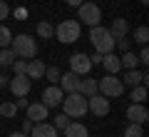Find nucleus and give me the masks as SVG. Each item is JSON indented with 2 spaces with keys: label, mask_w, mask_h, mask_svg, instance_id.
Listing matches in <instances>:
<instances>
[{
  "label": "nucleus",
  "mask_w": 149,
  "mask_h": 137,
  "mask_svg": "<svg viewBox=\"0 0 149 137\" xmlns=\"http://www.w3.org/2000/svg\"><path fill=\"white\" fill-rule=\"evenodd\" d=\"M10 50L15 53V58H22V60H32L37 55V42L32 35H27V32H20V35H15L10 40Z\"/></svg>",
  "instance_id": "f257e3e1"
},
{
  "label": "nucleus",
  "mask_w": 149,
  "mask_h": 137,
  "mask_svg": "<svg viewBox=\"0 0 149 137\" xmlns=\"http://www.w3.org/2000/svg\"><path fill=\"white\" fill-rule=\"evenodd\" d=\"M90 42H92V48H95V53L104 55V53H112L114 50V37H112L109 27H102V25H95L90 30Z\"/></svg>",
  "instance_id": "f03ea898"
},
{
  "label": "nucleus",
  "mask_w": 149,
  "mask_h": 137,
  "mask_svg": "<svg viewBox=\"0 0 149 137\" xmlns=\"http://www.w3.org/2000/svg\"><path fill=\"white\" fill-rule=\"evenodd\" d=\"M62 112L70 117V120H80V117L87 115V97L80 95V92H67L62 97Z\"/></svg>",
  "instance_id": "7ed1b4c3"
},
{
  "label": "nucleus",
  "mask_w": 149,
  "mask_h": 137,
  "mask_svg": "<svg viewBox=\"0 0 149 137\" xmlns=\"http://www.w3.org/2000/svg\"><path fill=\"white\" fill-rule=\"evenodd\" d=\"M82 35V25L80 20H60L57 27H55V37H57L60 42H65V45H70V42H77Z\"/></svg>",
  "instance_id": "20e7f679"
},
{
  "label": "nucleus",
  "mask_w": 149,
  "mask_h": 137,
  "mask_svg": "<svg viewBox=\"0 0 149 137\" xmlns=\"http://www.w3.org/2000/svg\"><path fill=\"white\" fill-rule=\"evenodd\" d=\"M97 92L104 95L107 100H112V97H119L124 92V85L117 75H104L102 80H97Z\"/></svg>",
  "instance_id": "39448f33"
},
{
  "label": "nucleus",
  "mask_w": 149,
  "mask_h": 137,
  "mask_svg": "<svg viewBox=\"0 0 149 137\" xmlns=\"http://www.w3.org/2000/svg\"><path fill=\"white\" fill-rule=\"evenodd\" d=\"M77 20H80V25H100L102 22V10L97 3H82V5H77Z\"/></svg>",
  "instance_id": "423d86ee"
},
{
  "label": "nucleus",
  "mask_w": 149,
  "mask_h": 137,
  "mask_svg": "<svg viewBox=\"0 0 149 137\" xmlns=\"http://www.w3.org/2000/svg\"><path fill=\"white\" fill-rule=\"evenodd\" d=\"M87 112H92L95 117H107L109 115V100L100 92H95L92 97H87Z\"/></svg>",
  "instance_id": "0eeeda50"
},
{
  "label": "nucleus",
  "mask_w": 149,
  "mask_h": 137,
  "mask_svg": "<svg viewBox=\"0 0 149 137\" xmlns=\"http://www.w3.org/2000/svg\"><path fill=\"white\" fill-rule=\"evenodd\" d=\"M8 87H10V92L15 97H27V92H30V87H32V80L27 77L25 72H20V75H15V77H10Z\"/></svg>",
  "instance_id": "6e6552de"
},
{
  "label": "nucleus",
  "mask_w": 149,
  "mask_h": 137,
  "mask_svg": "<svg viewBox=\"0 0 149 137\" xmlns=\"http://www.w3.org/2000/svg\"><path fill=\"white\" fill-rule=\"evenodd\" d=\"M70 70H72L74 75H80V77L90 75V70H92L90 55H85V53H74V55H70Z\"/></svg>",
  "instance_id": "1a4fd4ad"
},
{
  "label": "nucleus",
  "mask_w": 149,
  "mask_h": 137,
  "mask_svg": "<svg viewBox=\"0 0 149 137\" xmlns=\"http://www.w3.org/2000/svg\"><path fill=\"white\" fill-rule=\"evenodd\" d=\"M62 97H65V92H62V87H60V85H50V87L42 90V105L47 107V110L62 105Z\"/></svg>",
  "instance_id": "9d476101"
},
{
  "label": "nucleus",
  "mask_w": 149,
  "mask_h": 137,
  "mask_svg": "<svg viewBox=\"0 0 149 137\" xmlns=\"http://www.w3.org/2000/svg\"><path fill=\"white\" fill-rule=\"evenodd\" d=\"M27 137H60V130L52 125V122H35L32 125V130H30V135Z\"/></svg>",
  "instance_id": "9b49d317"
},
{
  "label": "nucleus",
  "mask_w": 149,
  "mask_h": 137,
  "mask_svg": "<svg viewBox=\"0 0 149 137\" xmlns=\"http://www.w3.org/2000/svg\"><path fill=\"white\" fill-rule=\"evenodd\" d=\"M127 120L129 122H139V125H144V122L149 120V110L144 107V102H132V105L127 107Z\"/></svg>",
  "instance_id": "f8f14e48"
},
{
  "label": "nucleus",
  "mask_w": 149,
  "mask_h": 137,
  "mask_svg": "<svg viewBox=\"0 0 149 137\" xmlns=\"http://www.w3.org/2000/svg\"><path fill=\"white\" fill-rule=\"evenodd\" d=\"M25 112H27V120L35 125V122H42V120H47V107L42 105V102H30V105L25 107Z\"/></svg>",
  "instance_id": "ddd939ff"
},
{
  "label": "nucleus",
  "mask_w": 149,
  "mask_h": 137,
  "mask_svg": "<svg viewBox=\"0 0 149 137\" xmlns=\"http://www.w3.org/2000/svg\"><path fill=\"white\" fill-rule=\"evenodd\" d=\"M80 75H74L72 70H70V72H65V75H60V87H62V92H77V90H80Z\"/></svg>",
  "instance_id": "4468645a"
},
{
  "label": "nucleus",
  "mask_w": 149,
  "mask_h": 137,
  "mask_svg": "<svg viewBox=\"0 0 149 137\" xmlns=\"http://www.w3.org/2000/svg\"><path fill=\"white\" fill-rule=\"evenodd\" d=\"M149 82V75L147 72H139V70H127L122 77L124 87H134V85H147Z\"/></svg>",
  "instance_id": "2eb2a0df"
},
{
  "label": "nucleus",
  "mask_w": 149,
  "mask_h": 137,
  "mask_svg": "<svg viewBox=\"0 0 149 137\" xmlns=\"http://www.w3.org/2000/svg\"><path fill=\"white\" fill-rule=\"evenodd\" d=\"M102 67L107 70V75H117L119 70H122V63H119V55H114V50L112 53H104L102 55Z\"/></svg>",
  "instance_id": "dca6fc26"
},
{
  "label": "nucleus",
  "mask_w": 149,
  "mask_h": 137,
  "mask_svg": "<svg viewBox=\"0 0 149 137\" xmlns=\"http://www.w3.org/2000/svg\"><path fill=\"white\" fill-rule=\"evenodd\" d=\"M45 67H47V65H45L42 60H35V58H32V60H27L25 75H27V77H30V80H40V77H42V75H45Z\"/></svg>",
  "instance_id": "f3484780"
},
{
  "label": "nucleus",
  "mask_w": 149,
  "mask_h": 137,
  "mask_svg": "<svg viewBox=\"0 0 149 137\" xmlns=\"http://www.w3.org/2000/svg\"><path fill=\"white\" fill-rule=\"evenodd\" d=\"M109 32H112V37H114V40H119V37H127V32H129V22L124 20V18H114V22H112Z\"/></svg>",
  "instance_id": "a211bd4d"
},
{
  "label": "nucleus",
  "mask_w": 149,
  "mask_h": 137,
  "mask_svg": "<svg viewBox=\"0 0 149 137\" xmlns=\"http://www.w3.org/2000/svg\"><path fill=\"white\" fill-rule=\"evenodd\" d=\"M77 92H80V95H85V97H92V95L97 92V80L85 75V77L80 80V90H77Z\"/></svg>",
  "instance_id": "6ab92c4d"
},
{
  "label": "nucleus",
  "mask_w": 149,
  "mask_h": 137,
  "mask_svg": "<svg viewBox=\"0 0 149 137\" xmlns=\"http://www.w3.org/2000/svg\"><path fill=\"white\" fill-rule=\"evenodd\" d=\"M65 137H90V132H87L85 125H80V122H70L67 127H65Z\"/></svg>",
  "instance_id": "aec40b11"
},
{
  "label": "nucleus",
  "mask_w": 149,
  "mask_h": 137,
  "mask_svg": "<svg viewBox=\"0 0 149 137\" xmlns=\"http://www.w3.org/2000/svg\"><path fill=\"white\" fill-rule=\"evenodd\" d=\"M35 30H37V37H42V40L55 37V25H52V22H47V20H40Z\"/></svg>",
  "instance_id": "412c9836"
},
{
  "label": "nucleus",
  "mask_w": 149,
  "mask_h": 137,
  "mask_svg": "<svg viewBox=\"0 0 149 137\" xmlns=\"http://www.w3.org/2000/svg\"><path fill=\"white\" fill-rule=\"evenodd\" d=\"M119 63H122L124 70H137L139 67V58L129 50V53H122V58H119Z\"/></svg>",
  "instance_id": "4be33fe9"
},
{
  "label": "nucleus",
  "mask_w": 149,
  "mask_h": 137,
  "mask_svg": "<svg viewBox=\"0 0 149 137\" xmlns=\"http://www.w3.org/2000/svg\"><path fill=\"white\" fill-rule=\"evenodd\" d=\"M124 137H144V125H139V122H129V125L124 127Z\"/></svg>",
  "instance_id": "5701e85b"
},
{
  "label": "nucleus",
  "mask_w": 149,
  "mask_h": 137,
  "mask_svg": "<svg viewBox=\"0 0 149 137\" xmlns=\"http://www.w3.org/2000/svg\"><path fill=\"white\" fill-rule=\"evenodd\" d=\"M132 92H129V97H132L134 102H144L147 100V85H134V87H129Z\"/></svg>",
  "instance_id": "b1692460"
},
{
  "label": "nucleus",
  "mask_w": 149,
  "mask_h": 137,
  "mask_svg": "<svg viewBox=\"0 0 149 137\" xmlns=\"http://www.w3.org/2000/svg\"><path fill=\"white\" fill-rule=\"evenodd\" d=\"M134 42H137V45H147L149 42V27L147 25H139L137 30H134Z\"/></svg>",
  "instance_id": "393cba45"
},
{
  "label": "nucleus",
  "mask_w": 149,
  "mask_h": 137,
  "mask_svg": "<svg viewBox=\"0 0 149 137\" xmlns=\"http://www.w3.org/2000/svg\"><path fill=\"white\" fill-rule=\"evenodd\" d=\"M13 63H15V53L10 48H0V65L3 67H10Z\"/></svg>",
  "instance_id": "a878e982"
},
{
  "label": "nucleus",
  "mask_w": 149,
  "mask_h": 137,
  "mask_svg": "<svg viewBox=\"0 0 149 137\" xmlns=\"http://www.w3.org/2000/svg\"><path fill=\"white\" fill-rule=\"evenodd\" d=\"M60 75H62V72H60V67H57V65H52V67H45V75H42V77H47L50 85H57V82H60Z\"/></svg>",
  "instance_id": "bb28decb"
},
{
  "label": "nucleus",
  "mask_w": 149,
  "mask_h": 137,
  "mask_svg": "<svg viewBox=\"0 0 149 137\" xmlns=\"http://www.w3.org/2000/svg\"><path fill=\"white\" fill-rule=\"evenodd\" d=\"M10 40H13V32L8 25H0V48H10Z\"/></svg>",
  "instance_id": "cd10ccee"
},
{
  "label": "nucleus",
  "mask_w": 149,
  "mask_h": 137,
  "mask_svg": "<svg viewBox=\"0 0 149 137\" xmlns=\"http://www.w3.org/2000/svg\"><path fill=\"white\" fill-rule=\"evenodd\" d=\"M0 115H3V117H15L17 115L15 102H3V105H0Z\"/></svg>",
  "instance_id": "c85d7f7f"
},
{
  "label": "nucleus",
  "mask_w": 149,
  "mask_h": 137,
  "mask_svg": "<svg viewBox=\"0 0 149 137\" xmlns=\"http://www.w3.org/2000/svg\"><path fill=\"white\" fill-rule=\"evenodd\" d=\"M67 125H70V117L65 115V112H60V115H55V127H57V130H65Z\"/></svg>",
  "instance_id": "c756f323"
},
{
  "label": "nucleus",
  "mask_w": 149,
  "mask_h": 137,
  "mask_svg": "<svg viewBox=\"0 0 149 137\" xmlns=\"http://www.w3.org/2000/svg\"><path fill=\"white\" fill-rule=\"evenodd\" d=\"M114 45L119 48V53H129V50H132V42H129L127 37H119V40L114 42Z\"/></svg>",
  "instance_id": "7c9ffc66"
},
{
  "label": "nucleus",
  "mask_w": 149,
  "mask_h": 137,
  "mask_svg": "<svg viewBox=\"0 0 149 137\" xmlns=\"http://www.w3.org/2000/svg\"><path fill=\"white\" fill-rule=\"evenodd\" d=\"M10 67L15 70V75H20V72H25V67H27V60H15V63H13Z\"/></svg>",
  "instance_id": "2f4dec72"
},
{
  "label": "nucleus",
  "mask_w": 149,
  "mask_h": 137,
  "mask_svg": "<svg viewBox=\"0 0 149 137\" xmlns=\"http://www.w3.org/2000/svg\"><path fill=\"white\" fill-rule=\"evenodd\" d=\"M139 65H147L149 63V50H147V45H142V50H139Z\"/></svg>",
  "instance_id": "473e14b6"
},
{
  "label": "nucleus",
  "mask_w": 149,
  "mask_h": 137,
  "mask_svg": "<svg viewBox=\"0 0 149 137\" xmlns=\"http://www.w3.org/2000/svg\"><path fill=\"white\" fill-rule=\"evenodd\" d=\"M8 15H10V5H8L5 0H0V20H5Z\"/></svg>",
  "instance_id": "72a5a7b5"
},
{
  "label": "nucleus",
  "mask_w": 149,
  "mask_h": 137,
  "mask_svg": "<svg viewBox=\"0 0 149 137\" xmlns=\"http://www.w3.org/2000/svg\"><path fill=\"white\" fill-rule=\"evenodd\" d=\"M27 105H30V102H27L25 97H17V102H15V107H17V110H25Z\"/></svg>",
  "instance_id": "f704fd0d"
},
{
  "label": "nucleus",
  "mask_w": 149,
  "mask_h": 137,
  "mask_svg": "<svg viewBox=\"0 0 149 137\" xmlns=\"http://www.w3.org/2000/svg\"><path fill=\"white\" fill-rule=\"evenodd\" d=\"M30 130H32V122H30V120H22V130H20V132L30 135Z\"/></svg>",
  "instance_id": "c9c22d12"
},
{
  "label": "nucleus",
  "mask_w": 149,
  "mask_h": 137,
  "mask_svg": "<svg viewBox=\"0 0 149 137\" xmlns=\"http://www.w3.org/2000/svg\"><path fill=\"white\" fill-rule=\"evenodd\" d=\"M90 63H92V65H100V63H102V55H100V53H95V55L90 58Z\"/></svg>",
  "instance_id": "e433bc0d"
},
{
  "label": "nucleus",
  "mask_w": 149,
  "mask_h": 137,
  "mask_svg": "<svg viewBox=\"0 0 149 137\" xmlns=\"http://www.w3.org/2000/svg\"><path fill=\"white\" fill-rule=\"evenodd\" d=\"M8 82H10V77H8V75H3V72H0V87H8Z\"/></svg>",
  "instance_id": "4c0bfd02"
},
{
  "label": "nucleus",
  "mask_w": 149,
  "mask_h": 137,
  "mask_svg": "<svg viewBox=\"0 0 149 137\" xmlns=\"http://www.w3.org/2000/svg\"><path fill=\"white\" fill-rule=\"evenodd\" d=\"M67 3H70V5H72V8H77V5H82L85 0H67Z\"/></svg>",
  "instance_id": "58836bf2"
},
{
  "label": "nucleus",
  "mask_w": 149,
  "mask_h": 137,
  "mask_svg": "<svg viewBox=\"0 0 149 137\" xmlns=\"http://www.w3.org/2000/svg\"><path fill=\"white\" fill-rule=\"evenodd\" d=\"M10 137H27V135H25V132H13Z\"/></svg>",
  "instance_id": "ea45409f"
},
{
  "label": "nucleus",
  "mask_w": 149,
  "mask_h": 137,
  "mask_svg": "<svg viewBox=\"0 0 149 137\" xmlns=\"http://www.w3.org/2000/svg\"><path fill=\"white\" fill-rule=\"evenodd\" d=\"M139 3H142V5H147V3H149V0H139Z\"/></svg>",
  "instance_id": "a19ab883"
}]
</instances>
